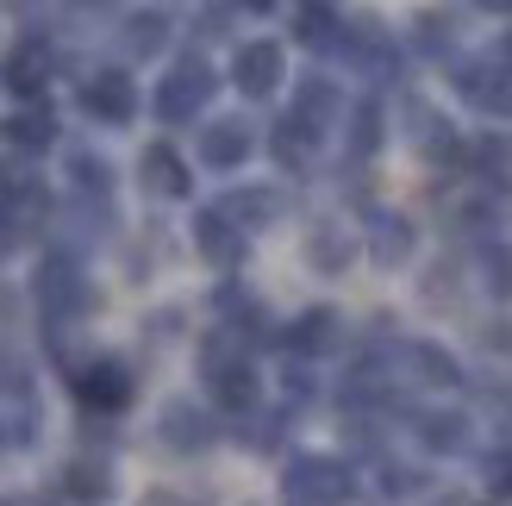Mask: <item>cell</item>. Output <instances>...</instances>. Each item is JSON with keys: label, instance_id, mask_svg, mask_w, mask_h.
<instances>
[{"label": "cell", "instance_id": "8", "mask_svg": "<svg viewBox=\"0 0 512 506\" xmlns=\"http://www.w3.org/2000/svg\"><path fill=\"white\" fill-rule=\"evenodd\" d=\"M338 50H344L350 63H363V69H381V75L394 69V38L381 32V19H356V25H344V32H338Z\"/></svg>", "mask_w": 512, "mask_h": 506}, {"label": "cell", "instance_id": "3", "mask_svg": "<svg viewBox=\"0 0 512 506\" xmlns=\"http://www.w3.org/2000/svg\"><path fill=\"white\" fill-rule=\"evenodd\" d=\"M281 75H288V57H281V44H275V38L238 44V57H232V82H238V94L269 100V94L281 88Z\"/></svg>", "mask_w": 512, "mask_h": 506}, {"label": "cell", "instance_id": "19", "mask_svg": "<svg viewBox=\"0 0 512 506\" xmlns=\"http://www.w3.org/2000/svg\"><path fill=\"white\" fill-rule=\"evenodd\" d=\"M288 344H294V350H306V357L331 350V344H338V313H331V307L300 313V319H294V332H288Z\"/></svg>", "mask_w": 512, "mask_h": 506}, {"label": "cell", "instance_id": "26", "mask_svg": "<svg viewBox=\"0 0 512 506\" xmlns=\"http://www.w3.org/2000/svg\"><path fill=\"white\" fill-rule=\"evenodd\" d=\"M413 369H419V382H431V388H450L456 382V363L444 357L438 344H413Z\"/></svg>", "mask_w": 512, "mask_h": 506}, {"label": "cell", "instance_id": "4", "mask_svg": "<svg viewBox=\"0 0 512 506\" xmlns=\"http://www.w3.org/2000/svg\"><path fill=\"white\" fill-rule=\"evenodd\" d=\"M350 494V475L325 457H300L288 469V506H338Z\"/></svg>", "mask_w": 512, "mask_h": 506}, {"label": "cell", "instance_id": "13", "mask_svg": "<svg viewBox=\"0 0 512 506\" xmlns=\"http://www.w3.org/2000/svg\"><path fill=\"white\" fill-rule=\"evenodd\" d=\"M75 394H82L88 407H125V400H132V375H125V363H88L75 375Z\"/></svg>", "mask_w": 512, "mask_h": 506}, {"label": "cell", "instance_id": "25", "mask_svg": "<svg viewBox=\"0 0 512 506\" xmlns=\"http://www.w3.org/2000/svg\"><path fill=\"white\" fill-rule=\"evenodd\" d=\"M413 25H419V32H413V44L425 50V57H444V50L456 44V32H450V13H419Z\"/></svg>", "mask_w": 512, "mask_h": 506}, {"label": "cell", "instance_id": "33", "mask_svg": "<svg viewBox=\"0 0 512 506\" xmlns=\"http://www.w3.org/2000/svg\"><path fill=\"white\" fill-rule=\"evenodd\" d=\"M238 7H250V13H269V7H275V0H238Z\"/></svg>", "mask_w": 512, "mask_h": 506}, {"label": "cell", "instance_id": "28", "mask_svg": "<svg viewBox=\"0 0 512 506\" xmlns=\"http://www.w3.org/2000/svg\"><path fill=\"white\" fill-rule=\"evenodd\" d=\"M425 444H431V450H456V444H463V419H456V413L425 419Z\"/></svg>", "mask_w": 512, "mask_h": 506}, {"label": "cell", "instance_id": "20", "mask_svg": "<svg viewBox=\"0 0 512 506\" xmlns=\"http://www.w3.org/2000/svg\"><path fill=\"white\" fill-rule=\"evenodd\" d=\"M44 82H50V50L44 44H19L13 63H7V88L13 94H38Z\"/></svg>", "mask_w": 512, "mask_h": 506}, {"label": "cell", "instance_id": "10", "mask_svg": "<svg viewBox=\"0 0 512 506\" xmlns=\"http://www.w3.org/2000/svg\"><path fill=\"white\" fill-rule=\"evenodd\" d=\"M250 157V125L244 119H219L200 132V163L207 169H238Z\"/></svg>", "mask_w": 512, "mask_h": 506}, {"label": "cell", "instance_id": "21", "mask_svg": "<svg viewBox=\"0 0 512 506\" xmlns=\"http://www.w3.org/2000/svg\"><path fill=\"white\" fill-rule=\"evenodd\" d=\"M169 44V19L163 13H132L125 19V57H157Z\"/></svg>", "mask_w": 512, "mask_h": 506}, {"label": "cell", "instance_id": "15", "mask_svg": "<svg viewBox=\"0 0 512 506\" xmlns=\"http://www.w3.org/2000/svg\"><path fill=\"white\" fill-rule=\"evenodd\" d=\"M219 213L232 219L238 232H256V225L281 219V194H275V188H244V194H225V200H219Z\"/></svg>", "mask_w": 512, "mask_h": 506}, {"label": "cell", "instance_id": "24", "mask_svg": "<svg viewBox=\"0 0 512 506\" xmlns=\"http://www.w3.org/2000/svg\"><path fill=\"white\" fill-rule=\"evenodd\" d=\"M294 38L300 44H338V19H331V7H300V19H294Z\"/></svg>", "mask_w": 512, "mask_h": 506}, {"label": "cell", "instance_id": "31", "mask_svg": "<svg viewBox=\"0 0 512 506\" xmlns=\"http://www.w3.org/2000/svg\"><path fill=\"white\" fill-rule=\"evenodd\" d=\"M13 244H19V232H13V219H7V213H0V257H7V250H13Z\"/></svg>", "mask_w": 512, "mask_h": 506}, {"label": "cell", "instance_id": "9", "mask_svg": "<svg viewBox=\"0 0 512 506\" xmlns=\"http://www.w3.org/2000/svg\"><path fill=\"white\" fill-rule=\"evenodd\" d=\"M306 263H313L319 275H344L356 263V238L344 232L338 219H319L313 232H306Z\"/></svg>", "mask_w": 512, "mask_h": 506}, {"label": "cell", "instance_id": "29", "mask_svg": "<svg viewBox=\"0 0 512 506\" xmlns=\"http://www.w3.org/2000/svg\"><path fill=\"white\" fill-rule=\"evenodd\" d=\"M481 344H488V350H512V319H494V325H481Z\"/></svg>", "mask_w": 512, "mask_h": 506}, {"label": "cell", "instance_id": "32", "mask_svg": "<svg viewBox=\"0 0 512 506\" xmlns=\"http://www.w3.org/2000/svg\"><path fill=\"white\" fill-rule=\"evenodd\" d=\"M475 7H481V13H506V19H512V0H475Z\"/></svg>", "mask_w": 512, "mask_h": 506}, {"label": "cell", "instance_id": "27", "mask_svg": "<svg viewBox=\"0 0 512 506\" xmlns=\"http://www.w3.org/2000/svg\"><path fill=\"white\" fill-rule=\"evenodd\" d=\"M69 175H75V188L94 194V200H107V194H113V169L100 163V157H75V163H69Z\"/></svg>", "mask_w": 512, "mask_h": 506}, {"label": "cell", "instance_id": "22", "mask_svg": "<svg viewBox=\"0 0 512 506\" xmlns=\"http://www.w3.org/2000/svg\"><path fill=\"white\" fill-rule=\"evenodd\" d=\"M381 132H388V119H381L375 100H363V107L350 113V157H356V163L375 157V150H381Z\"/></svg>", "mask_w": 512, "mask_h": 506}, {"label": "cell", "instance_id": "6", "mask_svg": "<svg viewBox=\"0 0 512 506\" xmlns=\"http://www.w3.org/2000/svg\"><path fill=\"white\" fill-rule=\"evenodd\" d=\"M38 300H44V313H75V307H88V282H82V269H75L69 257H50L44 269H38Z\"/></svg>", "mask_w": 512, "mask_h": 506}, {"label": "cell", "instance_id": "12", "mask_svg": "<svg viewBox=\"0 0 512 506\" xmlns=\"http://www.w3.org/2000/svg\"><path fill=\"white\" fill-rule=\"evenodd\" d=\"M207 375H213V394H219L232 413H244L250 400H256V375H250L244 357H219V350L207 344Z\"/></svg>", "mask_w": 512, "mask_h": 506}, {"label": "cell", "instance_id": "16", "mask_svg": "<svg viewBox=\"0 0 512 506\" xmlns=\"http://www.w3.org/2000/svg\"><path fill=\"white\" fill-rule=\"evenodd\" d=\"M163 438H169L175 450H207V444H213V425H207V413H200V407L175 400V407L163 413Z\"/></svg>", "mask_w": 512, "mask_h": 506}, {"label": "cell", "instance_id": "34", "mask_svg": "<svg viewBox=\"0 0 512 506\" xmlns=\"http://www.w3.org/2000/svg\"><path fill=\"white\" fill-rule=\"evenodd\" d=\"M500 57H506V63H512V38H506V44H500Z\"/></svg>", "mask_w": 512, "mask_h": 506}, {"label": "cell", "instance_id": "7", "mask_svg": "<svg viewBox=\"0 0 512 506\" xmlns=\"http://www.w3.org/2000/svg\"><path fill=\"white\" fill-rule=\"evenodd\" d=\"M194 244H200V257H207L213 269H238L244 263V232L219 207H207V213L194 219Z\"/></svg>", "mask_w": 512, "mask_h": 506}, {"label": "cell", "instance_id": "5", "mask_svg": "<svg viewBox=\"0 0 512 506\" xmlns=\"http://www.w3.org/2000/svg\"><path fill=\"white\" fill-rule=\"evenodd\" d=\"M413 244H419V232H413L406 213H369V257H375V269L413 263Z\"/></svg>", "mask_w": 512, "mask_h": 506}, {"label": "cell", "instance_id": "2", "mask_svg": "<svg viewBox=\"0 0 512 506\" xmlns=\"http://www.w3.org/2000/svg\"><path fill=\"white\" fill-rule=\"evenodd\" d=\"M75 107L88 119H100V125H125L138 113V88H132L125 69H100V75H88V82L75 88Z\"/></svg>", "mask_w": 512, "mask_h": 506}, {"label": "cell", "instance_id": "30", "mask_svg": "<svg viewBox=\"0 0 512 506\" xmlns=\"http://www.w3.org/2000/svg\"><path fill=\"white\" fill-rule=\"evenodd\" d=\"M69 482L82 494H107V482H100V469H69Z\"/></svg>", "mask_w": 512, "mask_h": 506}, {"label": "cell", "instance_id": "14", "mask_svg": "<svg viewBox=\"0 0 512 506\" xmlns=\"http://www.w3.org/2000/svg\"><path fill=\"white\" fill-rule=\"evenodd\" d=\"M338 113H344V94L331 88L325 75H313V82H300V94H294V119H300V125H313V132L325 138V125L338 119Z\"/></svg>", "mask_w": 512, "mask_h": 506}, {"label": "cell", "instance_id": "18", "mask_svg": "<svg viewBox=\"0 0 512 506\" xmlns=\"http://www.w3.org/2000/svg\"><path fill=\"white\" fill-rule=\"evenodd\" d=\"M313 144H319V132H313V125H300L294 113L281 119V125H275V138H269V150H275V163H281V169H306V163H313Z\"/></svg>", "mask_w": 512, "mask_h": 506}, {"label": "cell", "instance_id": "17", "mask_svg": "<svg viewBox=\"0 0 512 506\" xmlns=\"http://www.w3.org/2000/svg\"><path fill=\"white\" fill-rule=\"evenodd\" d=\"M0 132H7L13 150H50V144H57V119H50L44 107H19Z\"/></svg>", "mask_w": 512, "mask_h": 506}, {"label": "cell", "instance_id": "1", "mask_svg": "<svg viewBox=\"0 0 512 506\" xmlns=\"http://www.w3.org/2000/svg\"><path fill=\"white\" fill-rule=\"evenodd\" d=\"M213 88H219L213 63L200 57V50H188V57H182V63H175V69L163 75V88H157V113H163L169 125H182V119H194V113L213 100Z\"/></svg>", "mask_w": 512, "mask_h": 506}, {"label": "cell", "instance_id": "23", "mask_svg": "<svg viewBox=\"0 0 512 506\" xmlns=\"http://www.w3.org/2000/svg\"><path fill=\"white\" fill-rule=\"evenodd\" d=\"M481 282H488V294L512 300V244H488V250H481Z\"/></svg>", "mask_w": 512, "mask_h": 506}, {"label": "cell", "instance_id": "11", "mask_svg": "<svg viewBox=\"0 0 512 506\" xmlns=\"http://www.w3.org/2000/svg\"><path fill=\"white\" fill-rule=\"evenodd\" d=\"M138 175H144V194H157V200H182L188 194V163L175 157L169 144H150L144 163H138Z\"/></svg>", "mask_w": 512, "mask_h": 506}]
</instances>
